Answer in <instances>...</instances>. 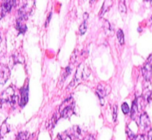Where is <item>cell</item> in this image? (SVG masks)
<instances>
[{
  "label": "cell",
  "instance_id": "cell-1",
  "mask_svg": "<svg viewBox=\"0 0 152 140\" xmlns=\"http://www.w3.org/2000/svg\"><path fill=\"white\" fill-rule=\"evenodd\" d=\"M89 76H90L89 68L87 66H85L83 64H80L78 66V68H77V71H76L74 80L72 81V82H71V84L69 85V87L68 88L74 87L77 83L80 82L81 80L87 79Z\"/></svg>",
  "mask_w": 152,
  "mask_h": 140
},
{
  "label": "cell",
  "instance_id": "cell-2",
  "mask_svg": "<svg viewBox=\"0 0 152 140\" xmlns=\"http://www.w3.org/2000/svg\"><path fill=\"white\" fill-rule=\"evenodd\" d=\"M74 102L72 97H69L65 99L59 107V114L63 118H68L74 112Z\"/></svg>",
  "mask_w": 152,
  "mask_h": 140
},
{
  "label": "cell",
  "instance_id": "cell-3",
  "mask_svg": "<svg viewBox=\"0 0 152 140\" xmlns=\"http://www.w3.org/2000/svg\"><path fill=\"white\" fill-rule=\"evenodd\" d=\"M16 99H17V96L15 95L14 90L12 87L7 88L2 92L1 95V102L14 104L16 102Z\"/></svg>",
  "mask_w": 152,
  "mask_h": 140
},
{
  "label": "cell",
  "instance_id": "cell-4",
  "mask_svg": "<svg viewBox=\"0 0 152 140\" xmlns=\"http://www.w3.org/2000/svg\"><path fill=\"white\" fill-rule=\"evenodd\" d=\"M111 87L108 85H103V84H99L97 86V90H96V94L99 96V98L100 99V102L102 103V105L104 104V100L103 98L105 96L108 95L111 92Z\"/></svg>",
  "mask_w": 152,
  "mask_h": 140
},
{
  "label": "cell",
  "instance_id": "cell-5",
  "mask_svg": "<svg viewBox=\"0 0 152 140\" xmlns=\"http://www.w3.org/2000/svg\"><path fill=\"white\" fill-rule=\"evenodd\" d=\"M10 76V71L8 67L5 65H1V71H0V84L4 85L8 80Z\"/></svg>",
  "mask_w": 152,
  "mask_h": 140
},
{
  "label": "cell",
  "instance_id": "cell-6",
  "mask_svg": "<svg viewBox=\"0 0 152 140\" xmlns=\"http://www.w3.org/2000/svg\"><path fill=\"white\" fill-rule=\"evenodd\" d=\"M140 128L143 131H148L151 130V122H150V119L146 113H143L140 116Z\"/></svg>",
  "mask_w": 152,
  "mask_h": 140
},
{
  "label": "cell",
  "instance_id": "cell-7",
  "mask_svg": "<svg viewBox=\"0 0 152 140\" xmlns=\"http://www.w3.org/2000/svg\"><path fill=\"white\" fill-rule=\"evenodd\" d=\"M142 74L145 81H150L152 77V64L147 61L142 68Z\"/></svg>",
  "mask_w": 152,
  "mask_h": 140
},
{
  "label": "cell",
  "instance_id": "cell-8",
  "mask_svg": "<svg viewBox=\"0 0 152 140\" xmlns=\"http://www.w3.org/2000/svg\"><path fill=\"white\" fill-rule=\"evenodd\" d=\"M16 1H11V0H8V1H4L1 4V18H2L4 15L10 11L12 7L15 4Z\"/></svg>",
  "mask_w": 152,
  "mask_h": 140
},
{
  "label": "cell",
  "instance_id": "cell-9",
  "mask_svg": "<svg viewBox=\"0 0 152 140\" xmlns=\"http://www.w3.org/2000/svg\"><path fill=\"white\" fill-rule=\"evenodd\" d=\"M28 93H29V87L28 85L24 86L21 90V102L20 105L22 107H24L28 102Z\"/></svg>",
  "mask_w": 152,
  "mask_h": 140
},
{
  "label": "cell",
  "instance_id": "cell-10",
  "mask_svg": "<svg viewBox=\"0 0 152 140\" xmlns=\"http://www.w3.org/2000/svg\"><path fill=\"white\" fill-rule=\"evenodd\" d=\"M111 4H112V1H104V4L102 5V7L101 8L100 12H99V16L102 17L105 13L108 10L109 7H111Z\"/></svg>",
  "mask_w": 152,
  "mask_h": 140
},
{
  "label": "cell",
  "instance_id": "cell-11",
  "mask_svg": "<svg viewBox=\"0 0 152 140\" xmlns=\"http://www.w3.org/2000/svg\"><path fill=\"white\" fill-rule=\"evenodd\" d=\"M137 112H138V105H137V98H136L135 100L133 102V105H132V109H131V117H132L133 120L137 116Z\"/></svg>",
  "mask_w": 152,
  "mask_h": 140
},
{
  "label": "cell",
  "instance_id": "cell-12",
  "mask_svg": "<svg viewBox=\"0 0 152 140\" xmlns=\"http://www.w3.org/2000/svg\"><path fill=\"white\" fill-rule=\"evenodd\" d=\"M103 28L105 30V34H108V35L113 34L112 27H111V24H110V22L108 20H105V22H104Z\"/></svg>",
  "mask_w": 152,
  "mask_h": 140
},
{
  "label": "cell",
  "instance_id": "cell-13",
  "mask_svg": "<svg viewBox=\"0 0 152 140\" xmlns=\"http://www.w3.org/2000/svg\"><path fill=\"white\" fill-rule=\"evenodd\" d=\"M117 39H118V41L120 42V44H124L125 43V38H124V33L122 31L121 29H119L117 32Z\"/></svg>",
  "mask_w": 152,
  "mask_h": 140
},
{
  "label": "cell",
  "instance_id": "cell-14",
  "mask_svg": "<svg viewBox=\"0 0 152 140\" xmlns=\"http://www.w3.org/2000/svg\"><path fill=\"white\" fill-rule=\"evenodd\" d=\"M87 19H85V20L83 21V23L81 24V25L80 26V32L81 35H83V34H86V31H87Z\"/></svg>",
  "mask_w": 152,
  "mask_h": 140
},
{
  "label": "cell",
  "instance_id": "cell-15",
  "mask_svg": "<svg viewBox=\"0 0 152 140\" xmlns=\"http://www.w3.org/2000/svg\"><path fill=\"white\" fill-rule=\"evenodd\" d=\"M29 138L28 132H20L17 136V140H28Z\"/></svg>",
  "mask_w": 152,
  "mask_h": 140
},
{
  "label": "cell",
  "instance_id": "cell-16",
  "mask_svg": "<svg viewBox=\"0 0 152 140\" xmlns=\"http://www.w3.org/2000/svg\"><path fill=\"white\" fill-rule=\"evenodd\" d=\"M73 131H74V135L76 136L77 138H80L82 136V133H81V130H80V127L79 126H74L73 128Z\"/></svg>",
  "mask_w": 152,
  "mask_h": 140
},
{
  "label": "cell",
  "instance_id": "cell-17",
  "mask_svg": "<svg viewBox=\"0 0 152 140\" xmlns=\"http://www.w3.org/2000/svg\"><path fill=\"white\" fill-rule=\"evenodd\" d=\"M56 140H71V138L68 134L63 133L61 134H58Z\"/></svg>",
  "mask_w": 152,
  "mask_h": 140
},
{
  "label": "cell",
  "instance_id": "cell-18",
  "mask_svg": "<svg viewBox=\"0 0 152 140\" xmlns=\"http://www.w3.org/2000/svg\"><path fill=\"white\" fill-rule=\"evenodd\" d=\"M119 10L122 13H126L127 9H126V6L124 1H120V3H119Z\"/></svg>",
  "mask_w": 152,
  "mask_h": 140
},
{
  "label": "cell",
  "instance_id": "cell-19",
  "mask_svg": "<svg viewBox=\"0 0 152 140\" xmlns=\"http://www.w3.org/2000/svg\"><path fill=\"white\" fill-rule=\"evenodd\" d=\"M56 122H57V117H56V114H54L51 120H50V122H49L48 127H50V128H54Z\"/></svg>",
  "mask_w": 152,
  "mask_h": 140
},
{
  "label": "cell",
  "instance_id": "cell-20",
  "mask_svg": "<svg viewBox=\"0 0 152 140\" xmlns=\"http://www.w3.org/2000/svg\"><path fill=\"white\" fill-rule=\"evenodd\" d=\"M122 111L125 114H128L129 112H130V108H129V105H128L126 102H124V103L122 105Z\"/></svg>",
  "mask_w": 152,
  "mask_h": 140
},
{
  "label": "cell",
  "instance_id": "cell-21",
  "mask_svg": "<svg viewBox=\"0 0 152 140\" xmlns=\"http://www.w3.org/2000/svg\"><path fill=\"white\" fill-rule=\"evenodd\" d=\"M126 133H127L128 136H129V138L131 140H134L136 136H135V135L134 134L133 132L129 129V128H126Z\"/></svg>",
  "mask_w": 152,
  "mask_h": 140
},
{
  "label": "cell",
  "instance_id": "cell-22",
  "mask_svg": "<svg viewBox=\"0 0 152 140\" xmlns=\"http://www.w3.org/2000/svg\"><path fill=\"white\" fill-rule=\"evenodd\" d=\"M117 105H114L113 108V121L115 122L117 120Z\"/></svg>",
  "mask_w": 152,
  "mask_h": 140
},
{
  "label": "cell",
  "instance_id": "cell-23",
  "mask_svg": "<svg viewBox=\"0 0 152 140\" xmlns=\"http://www.w3.org/2000/svg\"><path fill=\"white\" fill-rule=\"evenodd\" d=\"M134 140H148V136L145 134L138 135V136L135 137Z\"/></svg>",
  "mask_w": 152,
  "mask_h": 140
},
{
  "label": "cell",
  "instance_id": "cell-24",
  "mask_svg": "<svg viewBox=\"0 0 152 140\" xmlns=\"http://www.w3.org/2000/svg\"><path fill=\"white\" fill-rule=\"evenodd\" d=\"M51 16H52V13H49L48 17L47 18V21H46V22H45V27H47V26H48V25L49 22H50V19H51Z\"/></svg>",
  "mask_w": 152,
  "mask_h": 140
},
{
  "label": "cell",
  "instance_id": "cell-25",
  "mask_svg": "<svg viewBox=\"0 0 152 140\" xmlns=\"http://www.w3.org/2000/svg\"><path fill=\"white\" fill-rule=\"evenodd\" d=\"M148 62H151V63H152V54L151 55V56H150V57L148 59Z\"/></svg>",
  "mask_w": 152,
  "mask_h": 140
},
{
  "label": "cell",
  "instance_id": "cell-26",
  "mask_svg": "<svg viewBox=\"0 0 152 140\" xmlns=\"http://www.w3.org/2000/svg\"><path fill=\"white\" fill-rule=\"evenodd\" d=\"M88 140H95L94 137L93 136H89L88 139Z\"/></svg>",
  "mask_w": 152,
  "mask_h": 140
},
{
  "label": "cell",
  "instance_id": "cell-27",
  "mask_svg": "<svg viewBox=\"0 0 152 140\" xmlns=\"http://www.w3.org/2000/svg\"><path fill=\"white\" fill-rule=\"evenodd\" d=\"M151 24H152V16H151Z\"/></svg>",
  "mask_w": 152,
  "mask_h": 140
},
{
  "label": "cell",
  "instance_id": "cell-28",
  "mask_svg": "<svg viewBox=\"0 0 152 140\" xmlns=\"http://www.w3.org/2000/svg\"><path fill=\"white\" fill-rule=\"evenodd\" d=\"M151 4H152V1H151Z\"/></svg>",
  "mask_w": 152,
  "mask_h": 140
},
{
  "label": "cell",
  "instance_id": "cell-29",
  "mask_svg": "<svg viewBox=\"0 0 152 140\" xmlns=\"http://www.w3.org/2000/svg\"><path fill=\"white\" fill-rule=\"evenodd\" d=\"M151 140H152V139H151Z\"/></svg>",
  "mask_w": 152,
  "mask_h": 140
}]
</instances>
